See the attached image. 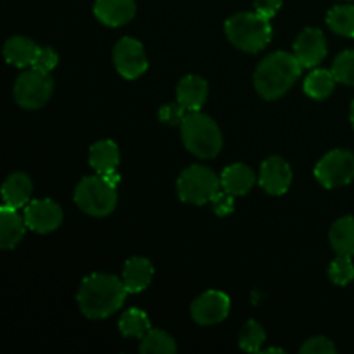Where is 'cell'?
<instances>
[{
    "label": "cell",
    "instance_id": "obj_1",
    "mask_svg": "<svg viewBox=\"0 0 354 354\" xmlns=\"http://www.w3.org/2000/svg\"><path fill=\"white\" fill-rule=\"evenodd\" d=\"M127 287L123 280L107 273H93L83 279L76 301L80 311L90 320H102L111 317L123 306L127 299Z\"/></svg>",
    "mask_w": 354,
    "mask_h": 354
},
{
    "label": "cell",
    "instance_id": "obj_2",
    "mask_svg": "<svg viewBox=\"0 0 354 354\" xmlns=\"http://www.w3.org/2000/svg\"><path fill=\"white\" fill-rule=\"evenodd\" d=\"M301 62L289 52H273L266 55L254 71L256 92L266 100L280 99L301 76Z\"/></svg>",
    "mask_w": 354,
    "mask_h": 354
},
{
    "label": "cell",
    "instance_id": "obj_3",
    "mask_svg": "<svg viewBox=\"0 0 354 354\" xmlns=\"http://www.w3.org/2000/svg\"><path fill=\"white\" fill-rule=\"evenodd\" d=\"M180 128H182L183 144L194 156L201 159H211L220 154L223 147V137L218 124L207 114L201 111H190Z\"/></svg>",
    "mask_w": 354,
    "mask_h": 354
},
{
    "label": "cell",
    "instance_id": "obj_4",
    "mask_svg": "<svg viewBox=\"0 0 354 354\" xmlns=\"http://www.w3.org/2000/svg\"><path fill=\"white\" fill-rule=\"evenodd\" d=\"M225 33L235 47L256 54L272 40V24L258 12H237L227 19Z\"/></svg>",
    "mask_w": 354,
    "mask_h": 354
},
{
    "label": "cell",
    "instance_id": "obj_5",
    "mask_svg": "<svg viewBox=\"0 0 354 354\" xmlns=\"http://www.w3.org/2000/svg\"><path fill=\"white\" fill-rule=\"evenodd\" d=\"M75 203L83 213L95 218L111 214L116 207V183L104 175L85 176L75 189Z\"/></svg>",
    "mask_w": 354,
    "mask_h": 354
},
{
    "label": "cell",
    "instance_id": "obj_6",
    "mask_svg": "<svg viewBox=\"0 0 354 354\" xmlns=\"http://www.w3.org/2000/svg\"><path fill=\"white\" fill-rule=\"evenodd\" d=\"M221 187V178L211 168L203 165H194L183 169L176 180V192L183 203L201 204L211 203Z\"/></svg>",
    "mask_w": 354,
    "mask_h": 354
},
{
    "label": "cell",
    "instance_id": "obj_7",
    "mask_svg": "<svg viewBox=\"0 0 354 354\" xmlns=\"http://www.w3.org/2000/svg\"><path fill=\"white\" fill-rule=\"evenodd\" d=\"M54 92V80L48 73L31 68L24 71L14 83V100L23 109H40Z\"/></svg>",
    "mask_w": 354,
    "mask_h": 354
},
{
    "label": "cell",
    "instance_id": "obj_8",
    "mask_svg": "<svg viewBox=\"0 0 354 354\" xmlns=\"http://www.w3.org/2000/svg\"><path fill=\"white\" fill-rule=\"evenodd\" d=\"M315 176L325 189L348 185L354 180V154L344 149H335L318 161Z\"/></svg>",
    "mask_w": 354,
    "mask_h": 354
},
{
    "label": "cell",
    "instance_id": "obj_9",
    "mask_svg": "<svg viewBox=\"0 0 354 354\" xmlns=\"http://www.w3.org/2000/svg\"><path fill=\"white\" fill-rule=\"evenodd\" d=\"M114 66L118 73L127 80H135L147 71V55L144 45L130 37L121 38L114 47Z\"/></svg>",
    "mask_w": 354,
    "mask_h": 354
},
{
    "label": "cell",
    "instance_id": "obj_10",
    "mask_svg": "<svg viewBox=\"0 0 354 354\" xmlns=\"http://www.w3.org/2000/svg\"><path fill=\"white\" fill-rule=\"evenodd\" d=\"M230 313V299L220 290H207L201 294L190 306V315L199 325H216Z\"/></svg>",
    "mask_w": 354,
    "mask_h": 354
},
{
    "label": "cell",
    "instance_id": "obj_11",
    "mask_svg": "<svg viewBox=\"0 0 354 354\" xmlns=\"http://www.w3.org/2000/svg\"><path fill=\"white\" fill-rule=\"evenodd\" d=\"M24 220L30 230L37 234H50L62 223V209L50 199L30 201L24 207Z\"/></svg>",
    "mask_w": 354,
    "mask_h": 354
},
{
    "label": "cell",
    "instance_id": "obj_12",
    "mask_svg": "<svg viewBox=\"0 0 354 354\" xmlns=\"http://www.w3.org/2000/svg\"><path fill=\"white\" fill-rule=\"evenodd\" d=\"M294 55L303 68H317L327 55V41L317 28H306L294 41Z\"/></svg>",
    "mask_w": 354,
    "mask_h": 354
},
{
    "label": "cell",
    "instance_id": "obj_13",
    "mask_svg": "<svg viewBox=\"0 0 354 354\" xmlns=\"http://www.w3.org/2000/svg\"><path fill=\"white\" fill-rule=\"evenodd\" d=\"M292 182V171L286 159L280 156H272L261 165L259 171V185L272 196H282L289 190Z\"/></svg>",
    "mask_w": 354,
    "mask_h": 354
},
{
    "label": "cell",
    "instance_id": "obj_14",
    "mask_svg": "<svg viewBox=\"0 0 354 354\" xmlns=\"http://www.w3.org/2000/svg\"><path fill=\"white\" fill-rule=\"evenodd\" d=\"M137 12L135 0H95L93 14L102 24L111 28L130 23Z\"/></svg>",
    "mask_w": 354,
    "mask_h": 354
},
{
    "label": "cell",
    "instance_id": "obj_15",
    "mask_svg": "<svg viewBox=\"0 0 354 354\" xmlns=\"http://www.w3.org/2000/svg\"><path fill=\"white\" fill-rule=\"evenodd\" d=\"M207 99V82L197 75H189L180 80L176 86V100L187 111H201Z\"/></svg>",
    "mask_w": 354,
    "mask_h": 354
},
{
    "label": "cell",
    "instance_id": "obj_16",
    "mask_svg": "<svg viewBox=\"0 0 354 354\" xmlns=\"http://www.w3.org/2000/svg\"><path fill=\"white\" fill-rule=\"evenodd\" d=\"M26 228V220H24V216L17 214V209L2 206V209H0V248H16L23 241Z\"/></svg>",
    "mask_w": 354,
    "mask_h": 354
},
{
    "label": "cell",
    "instance_id": "obj_17",
    "mask_svg": "<svg viewBox=\"0 0 354 354\" xmlns=\"http://www.w3.org/2000/svg\"><path fill=\"white\" fill-rule=\"evenodd\" d=\"M31 190H33V185H31L30 176L24 173H12L7 176L2 185L3 206L12 207V209L26 207V204L30 203Z\"/></svg>",
    "mask_w": 354,
    "mask_h": 354
},
{
    "label": "cell",
    "instance_id": "obj_18",
    "mask_svg": "<svg viewBox=\"0 0 354 354\" xmlns=\"http://www.w3.org/2000/svg\"><path fill=\"white\" fill-rule=\"evenodd\" d=\"M88 162L99 175H114L120 165V149L113 140H100L90 147Z\"/></svg>",
    "mask_w": 354,
    "mask_h": 354
},
{
    "label": "cell",
    "instance_id": "obj_19",
    "mask_svg": "<svg viewBox=\"0 0 354 354\" xmlns=\"http://www.w3.org/2000/svg\"><path fill=\"white\" fill-rule=\"evenodd\" d=\"M152 275H154V266L149 259L145 258H130L124 265L123 270V283L127 287V290L130 294L142 292L144 289H147V286L151 283Z\"/></svg>",
    "mask_w": 354,
    "mask_h": 354
},
{
    "label": "cell",
    "instance_id": "obj_20",
    "mask_svg": "<svg viewBox=\"0 0 354 354\" xmlns=\"http://www.w3.org/2000/svg\"><path fill=\"white\" fill-rule=\"evenodd\" d=\"M256 183V175L249 166L237 162L225 168L221 173V189L232 196H245Z\"/></svg>",
    "mask_w": 354,
    "mask_h": 354
},
{
    "label": "cell",
    "instance_id": "obj_21",
    "mask_svg": "<svg viewBox=\"0 0 354 354\" xmlns=\"http://www.w3.org/2000/svg\"><path fill=\"white\" fill-rule=\"evenodd\" d=\"M38 47L33 40L26 37H12L6 41L3 45V55L9 64L16 66V68H28L33 66L35 57H37Z\"/></svg>",
    "mask_w": 354,
    "mask_h": 354
},
{
    "label": "cell",
    "instance_id": "obj_22",
    "mask_svg": "<svg viewBox=\"0 0 354 354\" xmlns=\"http://www.w3.org/2000/svg\"><path fill=\"white\" fill-rule=\"evenodd\" d=\"M328 241H330L332 249H334L337 254L354 256V218H339V220L332 225L330 234H328Z\"/></svg>",
    "mask_w": 354,
    "mask_h": 354
},
{
    "label": "cell",
    "instance_id": "obj_23",
    "mask_svg": "<svg viewBox=\"0 0 354 354\" xmlns=\"http://www.w3.org/2000/svg\"><path fill=\"white\" fill-rule=\"evenodd\" d=\"M335 76L334 73L328 71V69H315L313 73L308 75V78L304 80V92L306 95H310L311 99L324 100L334 92L335 88Z\"/></svg>",
    "mask_w": 354,
    "mask_h": 354
},
{
    "label": "cell",
    "instance_id": "obj_24",
    "mask_svg": "<svg viewBox=\"0 0 354 354\" xmlns=\"http://www.w3.org/2000/svg\"><path fill=\"white\" fill-rule=\"evenodd\" d=\"M149 330H151V322H149L145 311L138 310V308H131V310L124 311L121 315L120 332L124 337L142 339Z\"/></svg>",
    "mask_w": 354,
    "mask_h": 354
},
{
    "label": "cell",
    "instance_id": "obj_25",
    "mask_svg": "<svg viewBox=\"0 0 354 354\" xmlns=\"http://www.w3.org/2000/svg\"><path fill=\"white\" fill-rule=\"evenodd\" d=\"M140 353L142 354H173L176 353L175 339H173L169 334H166V332L158 330V328H151V330L142 337Z\"/></svg>",
    "mask_w": 354,
    "mask_h": 354
},
{
    "label": "cell",
    "instance_id": "obj_26",
    "mask_svg": "<svg viewBox=\"0 0 354 354\" xmlns=\"http://www.w3.org/2000/svg\"><path fill=\"white\" fill-rule=\"evenodd\" d=\"M327 24L334 33L354 38V6H337L327 14Z\"/></svg>",
    "mask_w": 354,
    "mask_h": 354
},
{
    "label": "cell",
    "instance_id": "obj_27",
    "mask_svg": "<svg viewBox=\"0 0 354 354\" xmlns=\"http://www.w3.org/2000/svg\"><path fill=\"white\" fill-rule=\"evenodd\" d=\"M266 334L263 330L261 325L256 320H249L245 324V327L242 328L241 337H239V344L244 351L248 353H259L261 351V346L265 344Z\"/></svg>",
    "mask_w": 354,
    "mask_h": 354
},
{
    "label": "cell",
    "instance_id": "obj_28",
    "mask_svg": "<svg viewBox=\"0 0 354 354\" xmlns=\"http://www.w3.org/2000/svg\"><path fill=\"white\" fill-rule=\"evenodd\" d=\"M332 73L339 83L354 86V50L341 52L332 64Z\"/></svg>",
    "mask_w": 354,
    "mask_h": 354
},
{
    "label": "cell",
    "instance_id": "obj_29",
    "mask_svg": "<svg viewBox=\"0 0 354 354\" xmlns=\"http://www.w3.org/2000/svg\"><path fill=\"white\" fill-rule=\"evenodd\" d=\"M328 277L337 286H348L354 279V265L351 261V256L339 254L337 259L328 268Z\"/></svg>",
    "mask_w": 354,
    "mask_h": 354
},
{
    "label": "cell",
    "instance_id": "obj_30",
    "mask_svg": "<svg viewBox=\"0 0 354 354\" xmlns=\"http://www.w3.org/2000/svg\"><path fill=\"white\" fill-rule=\"evenodd\" d=\"M187 113H189V111L176 100V102L165 104V106L159 109V120L166 124H171V127H178V124L183 123Z\"/></svg>",
    "mask_w": 354,
    "mask_h": 354
},
{
    "label": "cell",
    "instance_id": "obj_31",
    "mask_svg": "<svg viewBox=\"0 0 354 354\" xmlns=\"http://www.w3.org/2000/svg\"><path fill=\"white\" fill-rule=\"evenodd\" d=\"M57 62H59V55L54 48L40 47V50H38V54H37V57H35V62L31 68L40 69V71H45V73H50L52 69L57 66Z\"/></svg>",
    "mask_w": 354,
    "mask_h": 354
},
{
    "label": "cell",
    "instance_id": "obj_32",
    "mask_svg": "<svg viewBox=\"0 0 354 354\" xmlns=\"http://www.w3.org/2000/svg\"><path fill=\"white\" fill-rule=\"evenodd\" d=\"M335 353H337V349H335V346L332 344V341H328L327 337H322V335L310 339V341L304 342L303 348H301V354H335Z\"/></svg>",
    "mask_w": 354,
    "mask_h": 354
},
{
    "label": "cell",
    "instance_id": "obj_33",
    "mask_svg": "<svg viewBox=\"0 0 354 354\" xmlns=\"http://www.w3.org/2000/svg\"><path fill=\"white\" fill-rule=\"evenodd\" d=\"M211 204H213V211L218 216H228L235 207L232 194H228L227 190H218L216 196L211 199Z\"/></svg>",
    "mask_w": 354,
    "mask_h": 354
},
{
    "label": "cell",
    "instance_id": "obj_34",
    "mask_svg": "<svg viewBox=\"0 0 354 354\" xmlns=\"http://www.w3.org/2000/svg\"><path fill=\"white\" fill-rule=\"evenodd\" d=\"M282 7V0H254L256 12L265 16L266 19H272Z\"/></svg>",
    "mask_w": 354,
    "mask_h": 354
},
{
    "label": "cell",
    "instance_id": "obj_35",
    "mask_svg": "<svg viewBox=\"0 0 354 354\" xmlns=\"http://www.w3.org/2000/svg\"><path fill=\"white\" fill-rule=\"evenodd\" d=\"M263 353H283V349H279V348H272V349H261Z\"/></svg>",
    "mask_w": 354,
    "mask_h": 354
},
{
    "label": "cell",
    "instance_id": "obj_36",
    "mask_svg": "<svg viewBox=\"0 0 354 354\" xmlns=\"http://www.w3.org/2000/svg\"><path fill=\"white\" fill-rule=\"evenodd\" d=\"M351 123H353V127H354V100H353V104H351Z\"/></svg>",
    "mask_w": 354,
    "mask_h": 354
}]
</instances>
